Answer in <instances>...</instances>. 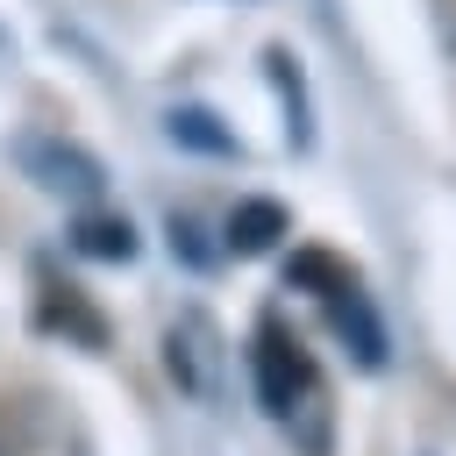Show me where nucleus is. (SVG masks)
Returning <instances> with one entry per match:
<instances>
[{"instance_id":"obj_1","label":"nucleus","mask_w":456,"mask_h":456,"mask_svg":"<svg viewBox=\"0 0 456 456\" xmlns=\"http://www.w3.org/2000/svg\"><path fill=\"white\" fill-rule=\"evenodd\" d=\"M249 385H256V399H264L271 420H299L306 406H321V370H314L306 342L278 314H264L256 335H249Z\"/></svg>"},{"instance_id":"obj_2","label":"nucleus","mask_w":456,"mask_h":456,"mask_svg":"<svg viewBox=\"0 0 456 456\" xmlns=\"http://www.w3.org/2000/svg\"><path fill=\"white\" fill-rule=\"evenodd\" d=\"M21 164H28V178H36L43 192L100 200V185H107V171H100L78 142H64V135H28V142H21Z\"/></svg>"},{"instance_id":"obj_3","label":"nucleus","mask_w":456,"mask_h":456,"mask_svg":"<svg viewBox=\"0 0 456 456\" xmlns=\"http://www.w3.org/2000/svg\"><path fill=\"white\" fill-rule=\"evenodd\" d=\"M285 235H292V214H285L278 200H264V192L235 200L228 221H221V249H228V256H264V249H278Z\"/></svg>"},{"instance_id":"obj_4","label":"nucleus","mask_w":456,"mask_h":456,"mask_svg":"<svg viewBox=\"0 0 456 456\" xmlns=\"http://www.w3.org/2000/svg\"><path fill=\"white\" fill-rule=\"evenodd\" d=\"M321 306L335 314V328H342V342L356 349V363H363V370H385V328H378L363 285H349V292H335V299H321Z\"/></svg>"},{"instance_id":"obj_5","label":"nucleus","mask_w":456,"mask_h":456,"mask_svg":"<svg viewBox=\"0 0 456 456\" xmlns=\"http://www.w3.org/2000/svg\"><path fill=\"white\" fill-rule=\"evenodd\" d=\"M71 249H78V256H100V264H135L142 235H135V221H128V214H78Z\"/></svg>"},{"instance_id":"obj_6","label":"nucleus","mask_w":456,"mask_h":456,"mask_svg":"<svg viewBox=\"0 0 456 456\" xmlns=\"http://www.w3.org/2000/svg\"><path fill=\"white\" fill-rule=\"evenodd\" d=\"M164 135L178 142V150H200V157H242V142L221 128V114H207V107H171L164 114Z\"/></svg>"},{"instance_id":"obj_7","label":"nucleus","mask_w":456,"mask_h":456,"mask_svg":"<svg viewBox=\"0 0 456 456\" xmlns=\"http://www.w3.org/2000/svg\"><path fill=\"white\" fill-rule=\"evenodd\" d=\"M285 285H292V292H314V299H335V292H349V285H356V271H349L335 249H292Z\"/></svg>"},{"instance_id":"obj_8","label":"nucleus","mask_w":456,"mask_h":456,"mask_svg":"<svg viewBox=\"0 0 456 456\" xmlns=\"http://www.w3.org/2000/svg\"><path fill=\"white\" fill-rule=\"evenodd\" d=\"M43 321H50V328H71L86 349H100V342H107V321L78 299V285H43Z\"/></svg>"},{"instance_id":"obj_9","label":"nucleus","mask_w":456,"mask_h":456,"mask_svg":"<svg viewBox=\"0 0 456 456\" xmlns=\"http://www.w3.org/2000/svg\"><path fill=\"white\" fill-rule=\"evenodd\" d=\"M164 228H171V256H185L192 271H207V264L221 256V249H207V242H200V221H192V214H171Z\"/></svg>"}]
</instances>
